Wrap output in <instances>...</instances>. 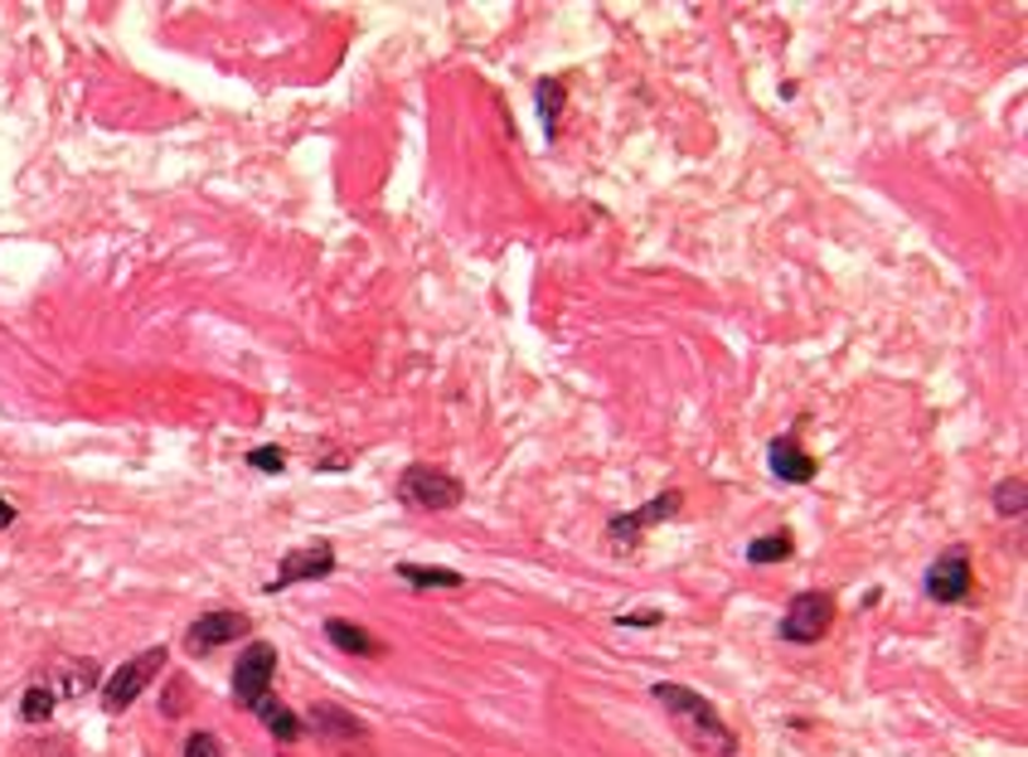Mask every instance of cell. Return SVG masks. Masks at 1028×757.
Segmentation results:
<instances>
[{"instance_id": "8", "label": "cell", "mask_w": 1028, "mask_h": 757, "mask_svg": "<svg viewBox=\"0 0 1028 757\" xmlns=\"http://www.w3.org/2000/svg\"><path fill=\"white\" fill-rule=\"evenodd\" d=\"M926 593H932L936 603H960V597L970 593V553L946 549L942 559L932 563V573H926Z\"/></svg>"}, {"instance_id": "15", "label": "cell", "mask_w": 1028, "mask_h": 757, "mask_svg": "<svg viewBox=\"0 0 1028 757\" xmlns=\"http://www.w3.org/2000/svg\"><path fill=\"white\" fill-rule=\"evenodd\" d=\"M20 714H25V723H49V714H54V689L35 680V685L25 689V704H20Z\"/></svg>"}, {"instance_id": "16", "label": "cell", "mask_w": 1028, "mask_h": 757, "mask_svg": "<svg viewBox=\"0 0 1028 757\" xmlns=\"http://www.w3.org/2000/svg\"><path fill=\"white\" fill-rule=\"evenodd\" d=\"M748 559H752V563H782V559H790V535L752 539V544H748Z\"/></svg>"}, {"instance_id": "13", "label": "cell", "mask_w": 1028, "mask_h": 757, "mask_svg": "<svg viewBox=\"0 0 1028 757\" xmlns=\"http://www.w3.org/2000/svg\"><path fill=\"white\" fill-rule=\"evenodd\" d=\"M325 636H331L340 651H349V655H374V651H379V641L369 636L365 627H355V621H340V617L325 621Z\"/></svg>"}, {"instance_id": "12", "label": "cell", "mask_w": 1028, "mask_h": 757, "mask_svg": "<svg viewBox=\"0 0 1028 757\" xmlns=\"http://www.w3.org/2000/svg\"><path fill=\"white\" fill-rule=\"evenodd\" d=\"M253 709L263 714V723H267V733H273V738H281V743H297L301 738V719L291 714L287 704H277V699H257Z\"/></svg>"}, {"instance_id": "14", "label": "cell", "mask_w": 1028, "mask_h": 757, "mask_svg": "<svg viewBox=\"0 0 1028 757\" xmlns=\"http://www.w3.org/2000/svg\"><path fill=\"white\" fill-rule=\"evenodd\" d=\"M399 578L413 587H461V573L451 569H423V563H399Z\"/></svg>"}, {"instance_id": "18", "label": "cell", "mask_w": 1028, "mask_h": 757, "mask_svg": "<svg viewBox=\"0 0 1028 757\" xmlns=\"http://www.w3.org/2000/svg\"><path fill=\"white\" fill-rule=\"evenodd\" d=\"M994 511L1000 515H1024V481L1019 477L1004 481L1000 491H994Z\"/></svg>"}, {"instance_id": "2", "label": "cell", "mask_w": 1028, "mask_h": 757, "mask_svg": "<svg viewBox=\"0 0 1028 757\" xmlns=\"http://www.w3.org/2000/svg\"><path fill=\"white\" fill-rule=\"evenodd\" d=\"M165 670V646H151L141 655H131L127 665H117V670L103 680V709L107 714H122V709H131L146 689L155 685V675Z\"/></svg>"}, {"instance_id": "5", "label": "cell", "mask_w": 1028, "mask_h": 757, "mask_svg": "<svg viewBox=\"0 0 1028 757\" xmlns=\"http://www.w3.org/2000/svg\"><path fill=\"white\" fill-rule=\"evenodd\" d=\"M273 675H277V651L273 646H247L239 655V665H233V699L253 709L257 699H267Z\"/></svg>"}, {"instance_id": "22", "label": "cell", "mask_w": 1028, "mask_h": 757, "mask_svg": "<svg viewBox=\"0 0 1028 757\" xmlns=\"http://www.w3.org/2000/svg\"><path fill=\"white\" fill-rule=\"evenodd\" d=\"M5 525H15V505L0 501V529H5Z\"/></svg>"}, {"instance_id": "21", "label": "cell", "mask_w": 1028, "mask_h": 757, "mask_svg": "<svg viewBox=\"0 0 1028 757\" xmlns=\"http://www.w3.org/2000/svg\"><path fill=\"white\" fill-rule=\"evenodd\" d=\"M185 757H223V748L213 733H195V738L185 743Z\"/></svg>"}, {"instance_id": "3", "label": "cell", "mask_w": 1028, "mask_h": 757, "mask_svg": "<svg viewBox=\"0 0 1028 757\" xmlns=\"http://www.w3.org/2000/svg\"><path fill=\"white\" fill-rule=\"evenodd\" d=\"M399 491H403V501L417 505V511H457L461 505V481L457 477H447L442 467H408L403 471V481H399Z\"/></svg>"}, {"instance_id": "20", "label": "cell", "mask_w": 1028, "mask_h": 757, "mask_svg": "<svg viewBox=\"0 0 1028 757\" xmlns=\"http://www.w3.org/2000/svg\"><path fill=\"white\" fill-rule=\"evenodd\" d=\"M247 461H253L257 471H281V467H287L281 447H253V451H247Z\"/></svg>"}, {"instance_id": "1", "label": "cell", "mask_w": 1028, "mask_h": 757, "mask_svg": "<svg viewBox=\"0 0 1028 757\" xmlns=\"http://www.w3.org/2000/svg\"><path fill=\"white\" fill-rule=\"evenodd\" d=\"M655 699L670 709V719L680 723V733H684L689 743H694L698 753H714V757H732V753H738V743H732V733H728V723H723V714H718L714 704H708V699H698L694 689L660 680V685H655Z\"/></svg>"}, {"instance_id": "17", "label": "cell", "mask_w": 1028, "mask_h": 757, "mask_svg": "<svg viewBox=\"0 0 1028 757\" xmlns=\"http://www.w3.org/2000/svg\"><path fill=\"white\" fill-rule=\"evenodd\" d=\"M539 107H544L548 137H553V131H558V107H563V83L558 78H544V83H539Z\"/></svg>"}, {"instance_id": "10", "label": "cell", "mask_w": 1028, "mask_h": 757, "mask_svg": "<svg viewBox=\"0 0 1028 757\" xmlns=\"http://www.w3.org/2000/svg\"><path fill=\"white\" fill-rule=\"evenodd\" d=\"M766 461H772V471L782 481H790V485H806L810 477H816V457H810V451H800L790 437H776L772 457H766Z\"/></svg>"}, {"instance_id": "7", "label": "cell", "mask_w": 1028, "mask_h": 757, "mask_svg": "<svg viewBox=\"0 0 1028 757\" xmlns=\"http://www.w3.org/2000/svg\"><path fill=\"white\" fill-rule=\"evenodd\" d=\"M331 569H335V549L325 544V539H315V544L291 549L287 559H281V569H277V578L267 583V593H281V587H291L301 578H325Z\"/></svg>"}, {"instance_id": "6", "label": "cell", "mask_w": 1028, "mask_h": 757, "mask_svg": "<svg viewBox=\"0 0 1028 757\" xmlns=\"http://www.w3.org/2000/svg\"><path fill=\"white\" fill-rule=\"evenodd\" d=\"M247 621L243 612H205L199 621H189V631H185V651L189 655H205L213 646H229L233 636H247Z\"/></svg>"}, {"instance_id": "19", "label": "cell", "mask_w": 1028, "mask_h": 757, "mask_svg": "<svg viewBox=\"0 0 1028 757\" xmlns=\"http://www.w3.org/2000/svg\"><path fill=\"white\" fill-rule=\"evenodd\" d=\"M15 757H73V748L63 738H30L15 748Z\"/></svg>"}, {"instance_id": "9", "label": "cell", "mask_w": 1028, "mask_h": 757, "mask_svg": "<svg viewBox=\"0 0 1028 757\" xmlns=\"http://www.w3.org/2000/svg\"><path fill=\"white\" fill-rule=\"evenodd\" d=\"M674 511H680V491H665V501H650L646 511H636V515H616L612 525H607V529H612L607 539H612V549H636L640 529L655 525V519H670Z\"/></svg>"}, {"instance_id": "11", "label": "cell", "mask_w": 1028, "mask_h": 757, "mask_svg": "<svg viewBox=\"0 0 1028 757\" xmlns=\"http://www.w3.org/2000/svg\"><path fill=\"white\" fill-rule=\"evenodd\" d=\"M307 723H311L315 738H325V743L331 738H365V723H359L355 714H345V709H331V704H315Z\"/></svg>"}, {"instance_id": "4", "label": "cell", "mask_w": 1028, "mask_h": 757, "mask_svg": "<svg viewBox=\"0 0 1028 757\" xmlns=\"http://www.w3.org/2000/svg\"><path fill=\"white\" fill-rule=\"evenodd\" d=\"M830 627H834V597L830 593H800L796 603L786 607V617H782V641L816 646Z\"/></svg>"}]
</instances>
